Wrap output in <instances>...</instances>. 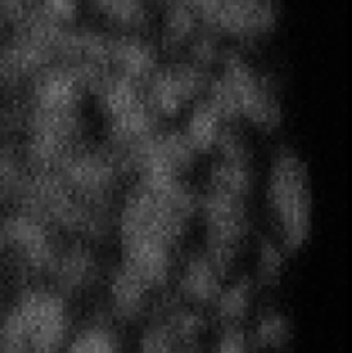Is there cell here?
I'll return each instance as SVG.
<instances>
[{
    "label": "cell",
    "mask_w": 352,
    "mask_h": 353,
    "mask_svg": "<svg viewBox=\"0 0 352 353\" xmlns=\"http://www.w3.org/2000/svg\"><path fill=\"white\" fill-rule=\"evenodd\" d=\"M219 72L211 81L209 93L230 121H245L262 131L282 123V103L271 78L240 55H223Z\"/></svg>",
    "instance_id": "cell-1"
},
{
    "label": "cell",
    "mask_w": 352,
    "mask_h": 353,
    "mask_svg": "<svg viewBox=\"0 0 352 353\" xmlns=\"http://www.w3.org/2000/svg\"><path fill=\"white\" fill-rule=\"evenodd\" d=\"M68 331L66 296L50 286H31L7 316L0 345L21 353H61Z\"/></svg>",
    "instance_id": "cell-2"
},
{
    "label": "cell",
    "mask_w": 352,
    "mask_h": 353,
    "mask_svg": "<svg viewBox=\"0 0 352 353\" xmlns=\"http://www.w3.org/2000/svg\"><path fill=\"white\" fill-rule=\"evenodd\" d=\"M268 203L276 240L286 252L300 250L313 228V193L309 172L295 152L282 150L273 161Z\"/></svg>",
    "instance_id": "cell-3"
},
{
    "label": "cell",
    "mask_w": 352,
    "mask_h": 353,
    "mask_svg": "<svg viewBox=\"0 0 352 353\" xmlns=\"http://www.w3.org/2000/svg\"><path fill=\"white\" fill-rule=\"evenodd\" d=\"M276 0H221L209 23L204 24L217 37L238 41H257L278 26Z\"/></svg>",
    "instance_id": "cell-4"
},
{
    "label": "cell",
    "mask_w": 352,
    "mask_h": 353,
    "mask_svg": "<svg viewBox=\"0 0 352 353\" xmlns=\"http://www.w3.org/2000/svg\"><path fill=\"white\" fill-rule=\"evenodd\" d=\"M99 272V262L92 248L76 238L75 243L69 247L59 248L48 279L54 281L52 288L57 290L61 295L69 296L88 290L97 281Z\"/></svg>",
    "instance_id": "cell-5"
},
{
    "label": "cell",
    "mask_w": 352,
    "mask_h": 353,
    "mask_svg": "<svg viewBox=\"0 0 352 353\" xmlns=\"http://www.w3.org/2000/svg\"><path fill=\"white\" fill-rule=\"evenodd\" d=\"M226 269L206 250L186 259L178 274V288L183 300L190 305L202 307L216 302L224 286Z\"/></svg>",
    "instance_id": "cell-6"
},
{
    "label": "cell",
    "mask_w": 352,
    "mask_h": 353,
    "mask_svg": "<svg viewBox=\"0 0 352 353\" xmlns=\"http://www.w3.org/2000/svg\"><path fill=\"white\" fill-rule=\"evenodd\" d=\"M110 303L114 316L121 321H135L148 305V299L155 292L150 285L130 269L119 268L110 278Z\"/></svg>",
    "instance_id": "cell-7"
},
{
    "label": "cell",
    "mask_w": 352,
    "mask_h": 353,
    "mask_svg": "<svg viewBox=\"0 0 352 353\" xmlns=\"http://www.w3.org/2000/svg\"><path fill=\"white\" fill-rule=\"evenodd\" d=\"M255 288L257 283L251 281L248 278H240L221 288L213 305L216 307L217 317L224 326H238V323L247 316L254 300Z\"/></svg>",
    "instance_id": "cell-8"
},
{
    "label": "cell",
    "mask_w": 352,
    "mask_h": 353,
    "mask_svg": "<svg viewBox=\"0 0 352 353\" xmlns=\"http://www.w3.org/2000/svg\"><path fill=\"white\" fill-rule=\"evenodd\" d=\"M92 6L123 33H140L148 24L145 0H92Z\"/></svg>",
    "instance_id": "cell-9"
},
{
    "label": "cell",
    "mask_w": 352,
    "mask_h": 353,
    "mask_svg": "<svg viewBox=\"0 0 352 353\" xmlns=\"http://www.w3.org/2000/svg\"><path fill=\"white\" fill-rule=\"evenodd\" d=\"M66 353H121V345L109 324L95 321L76 334Z\"/></svg>",
    "instance_id": "cell-10"
},
{
    "label": "cell",
    "mask_w": 352,
    "mask_h": 353,
    "mask_svg": "<svg viewBox=\"0 0 352 353\" xmlns=\"http://www.w3.org/2000/svg\"><path fill=\"white\" fill-rule=\"evenodd\" d=\"M254 338L262 350H282L292 338V326L282 312L269 310L259 319Z\"/></svg>",
    "instance_id": "cell-11"
},
{
    "label": "cell",
    "mask_w": 352,
    "mask_h": 353,
    "mask_svg": "<svg viewBox=\"0 0 352 353\" xmlns=\"http://www.w3.org/2000/svg\"><path fill=\"white\" fill-rule=\"evenodd\" d=\"M285 254L286 250L282 247L278 240H262L259 245L257 262H255V271H257V283L262 286H273L280 281L285 268Z\"/></svg>",
    "instance_id": "cell-12"
},
{
    "label": "cell",
    "mask_w": 352,
    "mask_h": 353,
    "mask_svg": "<svg viewBox=\"0 0 352 353\" xmlns=\"http://www.w3.org/2000/svg\"><path fill=\"white\" fill-rule=\"evenodd\" d=\"M176 345L178 343L169 331L166 321L159 319L145 330L138 353H178Z\"/></svg>",
    "instance_id": "cell-13"
},
{
    "label": "cell",
    "mask_w": 352,
    "mask_h": 353,
    "mask_svg": "<svg viewBox=\"0 0 352 353\" xmlns=\"http://www.w3.org/2000/svg\"><path fill=\"white\" fill-rule=\"evenodd\" d=\"M217 353H247V340L238 326H224Z\"/></svg>",
    "instance_id": "cell-14"
},
{
    "label": "cell",
    "mask_w": 352,
    "mask_h": 353,
    "mask_svg": "<svg viewBox=\"0 0 352 353\" xmlns=\"http://www.w3.org/2000/svg\"><path fill=\"white\" fill-rule=\"evenodd\" d=\"M37 3L38 0H0L3 16L17 24H21L30 16L31 10L37 7Z\"/></svg>",
    "instance_id": "cell-15"
},
{
    "label": "cell",
    "mask_w": 352,
    "mask_h": 353,
    "mask_svg": "<svg viewBox=\"0 0 352 353\" xmlns=\"http://www.w3.org/2000/svg\"><path fill=\"white\" fill-rule=\"evenodd\" d=\"M186 2H188L190 7L195 10L197 16L202 21V24H207L211 17H213L216 7L219 6L221 0H186Z\"/></svg>",
    "instance_id": "cell-16"
}]
</instances>
